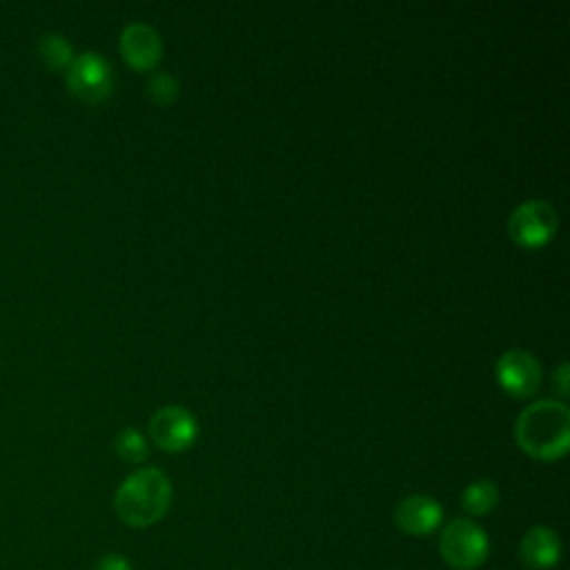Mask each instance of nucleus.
I'll list each match as a JSON object with an SVG mask.
<instances>
[{"instance_id": "obj_1", "label": "nucleus", "mask_w": 570, "mask_h": 570, "mask_svg": "<svg viewBox=\"0 0 570 570\" xmlns=\"http://www.w3.org/2000/svg\"><path fill=\"white\" fill-rule=\"evenodd\" d=\"M514 439L519 448L539 459L554 461L570 445V410L554 399H539L525 405L514 421Z\"/></svg>"}, {"instance_id": "obj_6", "label": "nucleus", "mask_w": 570, "mask_h": 570, "mask_svg": "<svg viewBox=\"0 0 570 570\" xmlns=\"http://www.w3.org/2000/svg\"><path fill=\"white\" fill-rule=\"evenodd\" d=\"M494 374L499 385L519 399L532 396L541 385V363L532 352L521 347L505 350L494 363Z\"/></svg>"}, {"instance_id": "obj_12", "label": "nucleus", "mask_w": 570, "mask_h": 570, "mask_svg": "<svg viewBox=\"0 0 570 570\" xmlns=\"http://www.w3.org/2000/svg\"><path fill=\"white\" fill-rule=\"evenodd\" d=\"M38 51L42 56V60L51 67V69H67L69 62L73 60V49L71 42L58 33V31H49L40 38L38 42Z\"/></svg>"}, {"instance_id": "obj_9", "label": "nucleus", "mask_w": 570, "mask_h": 570, "mask_svg": "<svg viewBox=\"0 0 570 570\" xmlns=\"http://www.w3.org/2000/svg\"><path fill=\"white\" fill-rule=\"evenodd\" d=\"M120 53L136 69H151L163 56V40L147 22H129L120 33Z\"/></svg>"}, {"instance_id": "obj_4", "label": "nucleus", "mask_w": 570, "mask_h": 570, "mask_svg": "<svg viewBox=\"0 0 570 570\" xmlns=\"http://www.w3.org/2000/svg\"><path fill=\"white\" fill-rule=\"evenodd\" d=\"M508 232L521 247H541L554 238L557 209L543 198H528L510 212Z\"/></svg>"}, {"instance_id": "obj_7", "label": "nucleus", "mask_w": 570, "mask_h": 570, "mask_svg": "<svg viewBox=\"0 0 570 570\" xmlns=\"http://www.w3.org/2000/svg\"><path fill=\"white\" fill-rule=\"evenodd\" d=\"M149 434L158 448L167 452H180L194 443L198 423L185 405H163L151 414Z\"/></svg>"}, {"instance_id": "obj_16", "label": "nucleus", "mask_w": 570, "mask_h": 570, "mask_svg": "<svg viewBox=\"0 0 570 570\" xmlns=\"http://www.w3.org/2000/svg\"><path fill=\"white\" fill-rule=\"evenodd\" d=\"M566 379H568V363H561V365L557 367V372H554V381H557V387H559V394H561V396L568 394V383H566Z\"/></svg>"}, {"instance_id": "obj_15", "label": "nucleus", "mask_w": 570, "mask_h": 570, "mask_svg": "<svg viewBox=\"0 0 570 570\" xmlns=\"http://www.w3.org/2000/svg\"><path fill=\"white\" fill-rule=\"evenodd\" d=\"M94 570H131V563L122 554L111 552V554L100 557Z\"/></svg>"}, {"instance_id": "obj_5", "label": "nucleus", "mask_w": 570, "mask_h": 570, "mask_svg": "<svg viewBox=\"0 0 570 570\" xmlns=\"http://www.w3.org/2000/svg\"><path fill=\"white\" fill-rule=\"evenodd\" d=\"M65 78L69 91L87 102H100L114 89L111 62L98 51H82L73 56Z\"/></svg>"}, {"instance_id": "obj_13", "label": "nucleus", "mask_w": 570, "mask_h": 570, "mask_svg": "<svg viewBox=\"0 0 570 570\" xmlns=\"http://www.w3.org/2000/svg\"><path fill=\"white\" fill-rule=\"evenodd\" d=\"M116 452L120 459H125L129 463H140L149 454L147 439L136 428H122L116 434Z\"/></svg>"}, {"instance_id": "obj_11", "label": "nucleus", "mask_w": 570, "mask_h": 570, "mask_svg": "<svg viewBox=\"0 0 570 570\" xmlns=\"http://www.w3.org/2000/svg\"><path fill=\"white\" fill-rule=\"evenodd\" d=\"M497 503H499V488L490 479H476V481L468 483L461 492L463 510L474 517H483V514L492 512L497 508Z\"/></svg>"}, {"instance_id": "obj_3", "label": "nucleus", "mask_w": 570, "mask_h": 570, "mask_svg": "<svg viewBox=\"0 0 570 570\" xmlns=\"http://www.w3.org/2000/svg\"><path fill=\"white\" fill-rule=\"evenodd\" d=\"M439 552L450 568L474 570L488 559L490 539L476 521L456 517L443 525L439 537Z\"/></svg>"}, {"instance_id": "obj_10", "label": "nucleus", "mask_w": 570, "mask_h": 570, "mask_svg": "<svg viewBox=\"0 0 570 570\" xmlns=\"http://www.w3.org/2000/svg\"><path fill=\"white\" fill-rule=\"evenodd\" d=\"M521 559L534 570H550L561 559V539L548 525H532L521 537Z\"/></svg>"}, {"instance_id": "obj_14", "label": "nucleus", "mask_w": 570, "mask_h": 570, "mask_svg": "<svg viewBox=\"0 0 570 570\" xmlns=\"http://www.w3.org/2000/svg\"><path fill=\"white\" fill-rule=\"evenodd\" d=\"M147 96L156 105H171L178 96V80L167 71H154L147 80Z\"/></svg>"}, {"instance_id": "obj_8", "label": "nucleus", "mask_w": 570, "mask_h": 570, "mask_svg": "<svg viewBox=\"0 0 570 570\" xmlns=\"http://www.w3.org/2000/svg\"><path fill=\"white\" fill-rule=\"evenodd\" d=\"M443 521V508L428 494H410L394 508V523L401 532L412 537H425L434 532Z\"/></svg>"}, {"instance_id": "obj_2", "label": "nucleus", "mask_w": 570, "mask_h": 570, "mask_svg": "<svg viewBox=\"0 0 570 570\" xmlns=\"http://www.w3.org/2000/svg\"><path fill=\"white\" fill-rule=\"evenodd\" d=\"M171 505V481L160 468H140L125 476L114 497V508L131 528H147L160 521Z\"/></svg>"}]
</instances>
